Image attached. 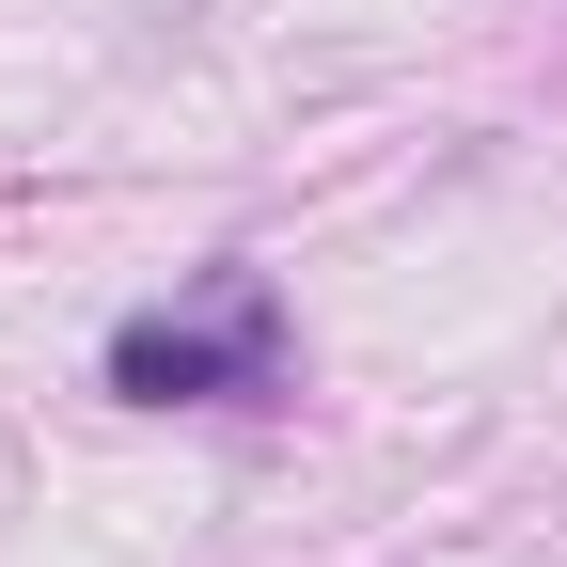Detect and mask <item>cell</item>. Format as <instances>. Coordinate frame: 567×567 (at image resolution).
<instances>
[{
  "label": "cell",
  "instance_id": "obj_1",
  "mask_svg": "<svg viewBox=\"0 0 567 567\" xmlns=\"http://www.w3.org/2000/svg\"><path fill=\"white\" fill-rule=\"evenodd\" d=\"M111 394H126V410H237V394H284V300H268V268H205L189 300L126 316V331H111Z\"/></svg>",
  "mask_w": 567,
  "mask_h": 567
}]
</instances>
